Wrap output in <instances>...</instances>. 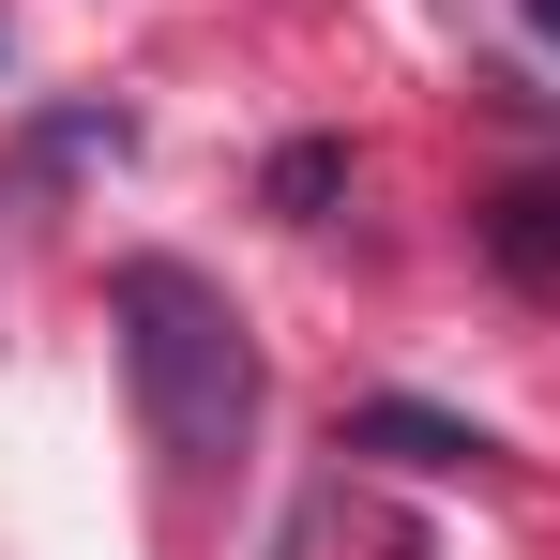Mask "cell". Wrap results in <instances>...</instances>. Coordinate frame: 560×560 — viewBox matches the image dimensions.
<instances>
[{"mask_svg": "<svg viewBox=\"0 0 560 560\" xmlns=\"http://www.w3.org/2000/svg\"><path fill=\"white\" fill-rule=\"evenodd\" d=\"M106 334H121V378H137V424H152V455L212 485V469H243L258 440V334H243V303L197 273V258H121L106 273Z\"/></svg>", "mask_w": 560, "mask_h": 560, "instance_id": "obj_1", "label": "cell"}, {"mask_svg": "<svg viewBox=\"0 0 560 560\" xmlns=\"http://www.w3.org/2000/svg\"><path fill=\"white\" fill-rule=\"evenodd\" d=\"M349 455H394V469H500V440H485V424H455V409L378 394V409H349Z\"/></svg>", "mask_w": 560, "mask_h": 560, "instance_id": "obj_2", "label": "cell"}, {"mask_svg": "<svg viewBox=\"0 0 560 560\" xmlns=\"http://www.w3.org/2000/svg\"><path fill=\"white\" fill-rule=\"evenodd\" d=\"M485 258L546 303V288H560V183H500V197H485Z\"/></svg>", "mask_w": 560, "mask_h": 560, "instance_id": "obj_3", "label": "cell"}, {"mask_svg": "<svg viewBox=\"0 0 560 560\" xmlns=\"http://www.w3.org/2000/svg\"><path fill=\"white\" fill-rule=\"evenodd\" d=\"M318 197H349V152L334 137H288L273 152V212H318Z\"/></svg>", "mask_w": 560, "mask_h": 560, "instance_id": "obj_4", "label": "cell"}, {"mask_svg": "<svg viewBox=\"0 0 560 560\" xmlns=\"http://www.w3.org/2000/svg\"><path fill=\"white\" fill-rule=\"evenodd\" d=\"M530 31H546V46H560V0H530Z\"/></svg>", "mask_w": 560, "mask_h": 560, "instance_id": "obj_5", "label": "cell"}]
</instances>
